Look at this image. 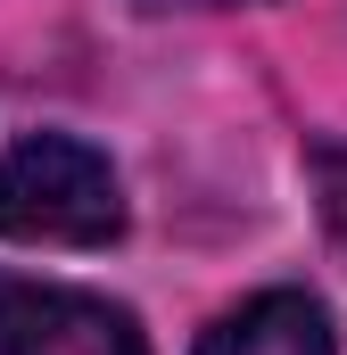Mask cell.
<instances>
[{
    "label": "cell",
    "instance_id": "obj_1",
    "mask_svg": "<svg viewBox=\"0 0 347 355\" xmlns=\"http://www.w3.org/2000/svg\"><path fill=\"white\" fill-rule=\"evenodd\" d=\"M124 232V182L75 132H33L0 157V240L108 248Z\"/></svg>",
    "mask_w": 347,
    "mask_h": 355
},
{
    "label": "cell",
    "instance_id": "obj_2",
    "mask_svg": "<svg viewBox=\"0 0 347 355\" xmlns=\"http://www.w3.org/2000/svg\"><path fill=\"white\" fill-rule=\"evenodd\" d=\"M0 355H149L141 322L91 289L0 272Z\"/></svg>",
    "mask_w": 347,
    "mask_h": 355
},
{
    "label": "cell",
    "instance_id": "obj_3",
    "mask_svg": "<svg viewBox=\"0 0 347 355\" xmlns=\"http://www.w3.org/2000/svg\"><path fill=\"white\" fill-rule=\"evenodd\" d=\"M190 355H339V331H331L323 297H306V289H257L232 314H215Z\"/></svg>",
    "mask_w": 347,
    "mask_h": 355
},
{
    "label": "cell",
    "instance_id": "obj_4",
    "mask_svg": "<svg viewBox=\"0 0 347 355\" xmlns=\"http://www.w3.org/2000/svg\"><path fill=\"white\" fill-rule=\"evenodd\" d=\"M314 198H323V223L347 240V149H314Z\"/></svg>",
    "mask_w": 347,
    "mask_h": 355
},
{
    "label": "cell",
    "instance_id": "obj_5",
    "mask_svg": "<svg viewBox=\"0 0 347 355\" xmlns=\"http://www.w3.org/2000/svg\"><path fill=\"white\" fill-rule=\"evenodd\" d=\"M141 8H232V0H141Z\"/></svg>",
    "mask_w": 347,
    "mask_h": 355
}]
</instances>
